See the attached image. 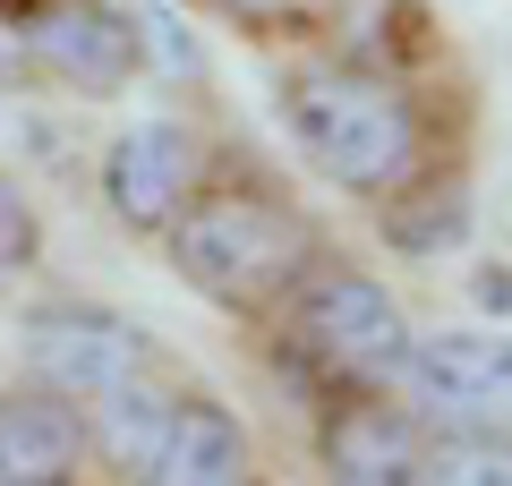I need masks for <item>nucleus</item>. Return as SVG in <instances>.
I'll return each mask as SVG.
<instances>
[{
  "label": "nucleus",
  "instance_id": "20e7f679",
  "mask_svg": "<svg viewBox=\"0 0 512 486\" xmlns=\"http://www.w3.org/2000/svg\"><path fill=\"white\" fill-rule=\"evenodd\" d=\"M393 393L436 444H512V333L487 324L419 333Z\"/></svg>",
  "mask_w": 512,
  "mask_h": 486
},
{
  "label": "nucleus",
  "instance_id": "ddd939ff",
  "mask_svg": "<svg viewBox=\"0 0 512 486\" xmlns=\"http://www.w3.org/2000/svg\"><path fill=\"white\" fill-rule=\"evenodd\" d=\"M35 256H43V214H35V197L18 180H0V282L26 273Z\"/></svg>",
  "mask_w": 512,
  "mask_h": 486
},
{
  "label": "nucleus",
  "instance_id": "f03ea898",
  "mask_svg": "<svg viewBox=\"0 0 512 486\" xmlns=\"http://www.w3.org/2000/svg\"><path fill=\"white\" fill-rule=\"evenodd\" d=\"M154 248L180 273V290H197L214 316L265 324L282 307V290L325 256V231H316V214L299 205V188L282 171H265L256 154L214 145L197 197L171 214V231Z\"/></svg>",
  "mask_w": 512,
  "mask_h": 486
},
{
  "label": "nucleus",
  "instance_id": "6e6552de",
  "mask_svg": "<svg viewBox=\"0 0 512 486\" xmlns=\"http://www.w3.org/2000/svg\"><path fill=\"white\" fill-rule=\"evenodd\" d=\"M308 452L325 486H427V469H436V435L402 410V393L308 401Z\"/></svg>",
  "mask_w": 512,
  "mask_h": 486
},
{
  "label": "nucleus",
  "instance_id": "f257e3e1",
  "mask_svg": "<svg viewBox=\"0 0 512 486\" xmlns=\"http://www.w3.org/2000/svg\"><path fill=\"white\" fill-rule=\"evenodd\" d=\"M274 120L308 180H325L350 205H384L427 171H453L461 137L444 128V103L410 69H384L359 52H291L274 69Z\"/></svg>",
  "mask_w": 512,
  "mask_h": 486
},
{
  "label": "nucleus",
  "instance_id": "423d86ee",
  "mask_svg": "<svg viewBox=\"0 0 512 486\" xmlns=\"http://www.w3.org/2000/svg\"><path fill=\"white\" fill-rule=\"evenodd\" d=\"M205 162H214V137H205L188 111H154V120L111 128L103 162H94V197H103V214L120 222L128 239H163L171 214L197 197Z\"/></svg>",
  "mask_w": 512,
  "mask_h": 486
},
{
  "label": "nucleus",
  "instance_id": "39448f33",
  "mask_svg": "<svg viewBox=\"0 0 512 486\" xmlns=\"http://www.w3.org/2000/svg\"><path fill=\"white\" fill-rule=\"evenodd\" d=\"M18 359H26V376H35V384H52V393L86 401V410H94V401H111L120 384H137V376H154V367H171L163 342H154L137 316L94 307V299H43V307H26Z\"/></svg>",
  "mask_w": 512,
  "mask_h": 486
},
{
  "label": "nucleus",
  "instance_id": "2eb2a0df",
  "mask_svg": "<svg viewBox=\"0 0 512 486\" xmlns=\"http://www.w3.org/2000/svg\"><path fill=\"white\" fill-rule=\"evenodd\" d=\"M18 86H35V69H26V43H18V26L0 18V94H18Z\"/></svg>",
  "mask_w": 512,
  "mask_h": 486
},
{
  "label": "nucleus",
  "instance_id": "1a4fd4ad",
  "mask_svg": "<svg viewBox=\"0 0 512 486\" xmlns=\"http://www.w3.org/2000/svg\"><path fill=\"white\" fill-rule=\"evenodd\" d=\"M111 486H265V461H256V435L231 401L188 393L171 401L163 435L137 452V469H120Z\"/></svg>",
  "mask_w": 512,
  "mask_h": 486
},
{
  "label": "nucleus",
  "instance_id": "9d476101",
  "mask_svg": "<svg viewBox=\"0 0 512 486\" xmlns=\"http://www.w3.org/2000/svg\"><path fill=\"white\" fill-rule=\"evenodd\" d=\"M94 478V418L86 401L18 376L0 384V486H86Z\"/></svg>",
  "mask_w": 512,
  "mask_h": 486
},
{
  "label": "nucleus",
  "instance_id": "4468645a",
  "mask_svg": "<svg viewBox=\"0 0 512 486\" xmlns=\"http://www.w3.org/2000/svg\"><path fill=\"white\" fill-rule=\"evenodd\" d=\"M427 486H512V444H436Z\"/></svg>",
  "mask_w": 512,
  "mask_h": 486
},
{
  "label": "nucleus",
  "instance_id": "7ed1b4c3",
  "mask_svg": "<svg viewBox=\"0 0 512 486\" xmlns=\"http://www.w3.org/2000/svg\"><path fill=\"white\" fill-rule=\"evenodd\" d=\"M265 359L274 376L291 384L299 401H325V393H393L402 384V359H410V307L359 265V256H316L282 307L265 324Z\"/></svg>",
  "mask_w": 512,
  "mask_h": 486
},
{
  "label": "nucleus",
  "instance_id": "f8f14e48",
  "mask_svg": "<svg viewBox=\"0 0 512 486\" xmlns=\"http://www.w3.org/2000/svg\"><path fill=\"white\" fill-rule=\"evenodd\" d=\"M205 9L256 52H316L350 18V0H205Z\"/></svg>",
  "mask_w": 512,
  "mask_h": 486
},
{
  "label": "nucleus",
  "instance_id": "9b49d317",
  "mask_svg": "<svg viewBox=\"0 0 512 486\" xmlns=\"http://www.w3.org/2000/svg\"><path fill=\"white\" fill-rule=\"evenodd\" d=\"M376 214V239L393 256H410V265H444L453 248H470V222H478V205H470V171H427V180H410L402 197H384V205H367Z\"/></svg>",
  "mask_w": 512,
  "mask_h": 486
},
{
  "label": "nucleus",
  "instance_id": "0eeeda50",
  "mask_svg": "<svg viewBox=\"0 0 512 486\" xmlns=\"http://www.w3.org/2000/svg\"><path fill=\"white\" fill-rule=\"evenodd\" d=\"M9 26L26 43L35 86H60L77 103H120L146 77V60H137V9H120V0H26Z\"/></svg>",
  "mask_w": 512,
  "mask_h": 486
},
{
  "label": "nucleus",
  "instance_id": "f3484780",
  "mask_svg": "<svg viewBox=\"0 0 512 486\" xmlns=\"http://www.w3.org/2000/svg\"><path fill=\"white\" fill-rule=\"evenodd\" d=\"M86 486H94V478H86Z\"/></svg>",
  "mask_w": 512,
  "mask_h": 486
},
{
  "label": "nucleus",
  "instance_id": "dca6fc26",
  "mask_svg": "<svg viewBox=\"0 0 512 486\" xmlns=\"http://www.w3.org/2000/svg\"><path fill=\"white\" fill-rule=\"evenodd\" d=\"M478 307H495V316H512V282H504V273H478Z\"/></svg>",
  "mask_w": 512,
  "mask_h": 486
}]
</instances>
